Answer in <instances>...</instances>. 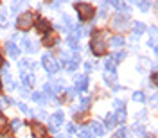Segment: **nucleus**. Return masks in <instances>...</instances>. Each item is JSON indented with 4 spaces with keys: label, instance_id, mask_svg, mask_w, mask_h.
Instances as JSON below:
<instances>
[{
    "label": "nucleus",
    "instance_id": "58836bf2",
    "mask_svg": "<svg viewBox=\"0 0 158 138\" xmlns=\"http://www.w3.org/2000/svg\"><path fill=\"white\" fill-rule=\"evenodd\" d=\"M20 93H22V95H23V97H27V95H29V88H27V86H22Z\"/></svg>",
    "mask_w": 158,
    "mask_h": 138
},
{
    "label": "nucleus",
    "instance_id": "a878e982",
    "mask_svg": "<svg viewBox=\"0 0 158 138\" xmlns=\"http://www.w3.org/2000/svg\"><path fill=\"white\" fill-rule=\"evenodd\" d=\"M104 81L108 83V85H115L117 77H115V72H110L108 75H104Z\"/></svg>",
    "mask_w": 158,
    "mask_h": 138
},
{
    "label": "nucleus",
    "instance_id": "20e7f679",
    "mask_svg": "<svg viewBox=\"0 0 158 138\" xmlns=\"http://www.w3.org/2000/svg\"><path fill=\"white\" fill-rule=\"evenodd\" d=\"M32 23H34V14H32V13H23V14H20V16H18V22H16L18 29H22V31L31 29Z\"/></svg>",
    "mask_w": 158,
    "mask_h": 138
},
{
    "label": "nucleus",
    "instance_id": "4be33fe9",
    "mask_svg": "<svg viewBox=\"0 0 158 138\" xmlns=\"http://www.w3.org/2000/svg\"><path fill=\"white\" fill-rule=\"evenodd\" d=\"M29 68H34V63H31V59H23V61H20V70H29Z\"/></svg>",
    "mask_w": 158,
    "mask_h": 138
},
{
    "label": "nucleus",
    "instance_id": "cd10ccee",
    "mask_svg": "<svg viewBox=\"0 0 158 138\" xmlns=\"http://www.w3.org/2000/svg\"><path fill=\"white\" fill-rule=\"evenodd\" d=\"M138 7H140V11H148L149 9V0H137Z\"/></svg>",
    "mask_w": 158,
    "mask_h": 138
},
{
    "label": "nucleus",
    "instance_id": "423d86ee",
    "mask_svg": "<svg viewBox=\"0 0 158 138\" xmlns=\"http://www.w3.org/2000/svg\"><path fill=\"white\" fill-rule=\"evenodd\" d=\"M86 88H88V77H86V75L77 77V79H75V88L74 90L81 93V92H86Z\"/></svg>",
    "mask_w": 158,
    "mask_h": 138
},
{
    "label": "nucleus",
    "instance_id": "f3484780",
    "mask_svg": "<svg viewBox=\"0 0 158 138\" xmlns=\"http://www.w3.org/2000/svg\"><path fill=\"white\" fill-rule=\"evenodd\" d=\"M146 31V25H144V23H133V34H135V36H140V34H142V32Z\"/></svg>",
    "mask_w": 158,
    "mask_h": 138
},
{
    "label": "nucleus",
    "instance_id": "37998d69",
    "mask_svg": "<svg viewBox=\"0 0 158 138\" xmlns=\"http://www.w3.org/2000/svg\"><path fill=\"white\" fill-rule=\"evenodd\" d=\"M84 70H86V72H90V70H92V65L86 63V65H84Z\"/></svg>",
    "mask_w": 158,
    "mask_h": 138
},
{
    "label": "nucleus",
    "instance_id": "1a4fd4ad",
    "mask_svg": "<svg viewBox=\"0 0 158 138\" xmlns=\"http://www.w3.org/2000/svg\"><path fill=\"white\" fill-rule=\"evenodd\" d=\"M128 23H129V20L126 16H122V14H117L113 18V27H117V29H126Z\"/></svg>",
    "mask_w": 158,
    "mask_h": 138
},
{
    "label": "nucleus",
    "instance_id": "412c9836",
    "mask_svg": "<svg viewBox=\"0 0 158 138\" xmlns=\"http://www.w3.org/2000/svg\"><path fill=\"white\" fill-rule=\"evenodd\" d=\"M61 20H63V25L67 27V32L70 34V29H72V20H70V16H68V14H63Z\"/></svg>",
    "mask_w": 158,
    "mask_h": 138
},
{
    "label": "nucleus",
    "instance_id": "393cba45",
    "mask_svg": "<svg viewBox=\"0 0 158 138\" xmlns=\"http://www.w3.org/2000/svg\"><path fill=\"white\" fill-rule=\"evenodd\" d=\"M115 118H113V115H108V117H106V128L108 129H113L115 128Z\"/></svg>",
    "mask_w": 158,
    "mask_h": 138
},
{
    "label": "nucleus",
    "instance_id": "2f4dec72",
    "mask_svg": "<svg viewBox=\"0 0 158 138\" xmlns=\"http://www.w3.org/2000/svg\"><path fill=\"white\" fill-rule=\"evenodd\" d=\"M88 106H90V99L88 97H83L81 102H79V109H86Z\"/></svg>",
    "mask_w": 158,
    "mask_h": 138
},
{
    "label": "nucleus",
    "instance_id": "49530a36",
    "mask_svg": "<svg viewBox=\"0 0 158 138\" xmlns=\"http://www.w3.org/2000/svg\"><path fill=\"white\" fill-rule=\"evenodd\" d=\"M61 138H70V136H61Z\"/></svg>",
    "mask_w": 158,
    "mask_h": 138
},
{
    "label": "nucleus",
    "instance_id": "c85d7f7f",
    "mask_svg": "<svg viewBox=\"0 0 158 138\" xmlns=\"http://www.w3.org/2000/svg\"><path fill=\"white\" fill-rule=\"evenodd\" d=\"M133 131H135V135H140V136H144V135H146V129H144V126H138V124H135V126H133Z\"/></svg>",
    "mask_w": 158,
    "mask_h": 138
},
{
    "label": "nucleus",
    "instance_id": "e433bc0d",
    "mask_svg": "<svg viewBox=\"0 0 158 138\" xmlns=\"http://www.w3.org/2000/svg\"><path fill=\"white\" fill-rule=\"evenodd\" d=\"M113 106H115L117 109H124V101H119V99H117L115 102H113Z\"/></svg>",
    "mask_w": 158,
    "mask_h": 138
},
{
    "label": "nucleus",
    "instance_id": "dca6fc26",
    "mask_svg": "<svg viewBox=\"0 0 158 138\" xmlns=\"http://www.w3.org/2000/svg\"><path fill=\"white\" fill-rule=\"evenodd\" d=\"M92 131H94L97 136H103V135H104V128H103V124H99V122H92Z\"/></svg>",
    "mask_w": 158,
    "mask_h": 138
},
{
    "label": "nucleus",
    "instance_id": "ea45409f",
    "mask_svg": "<svg viewBox=\"0 0 158 138\" xmlns=\"http://www.w3.org/2000/svg\"><path fill=\"white\" fill-rule=\"evenodd\" d=\"M67 131H68V133H74L75 126H74V124H67Z\"/></svg>",
    "mask_w": 158,
    "mask_h": 138
},
{
    "label": "nucleus",
    "instance_id": "2eb2a0df",
    "mask_svg": "<svg viewBox=\"0 0 158 138\" xmlns=\"http://www.w3.org/2000/svg\"><path fill=\"white\" fill-rule=\"evenodd\" d=\"M51 88H52V93L56 95V93H61L65 90V83L63 81H56L54 85H51Z\"/></svg>",
    "mask_w": 158,
    "mask_h": 138
},
{
    "label": "nucleus",
    "instance_id": "aec40b11",
    "mask_svg": "<svg viewBox=\"0 0 158 138\" xmlns=\"http://www.w3.org/2000/svg\"><path fill=\"white\" fill-rule=\"evenodd\" d=\"M110 43H111L113 47H124V38H122V36H113V38L110 40Z\"/></svg>",
    "mask_w": 158,
    "mask_h": 138
},
{
    "label": "nucleus",
    "instance_id": "bb28decb",
    "mask_svg": "<svg viewBox=\"0 0 158 138\" xmlns=\"http://www.w3.org/2000/svg\"><path fill=\"white\" fill-rule=\"evenodd\" d=\"M79 136H81V138H92V131H90L88 128L79 129Z\"/></svg>",
    "mask_w": 158,
    "mask_h": 138
},
{
    "label": "nucleus",
    "instance_id": "c03bdc74",
    "mask_svg": "<svg viewBox=\"0 0 158 138\" xmlns=\"http://www.w3.org/2000/svg\"><path fill=\"white\" fill-rule=\"evenodd\" d=\"M4 66V59H2V56H0V68Z\"/></svg>",
    "mask_w": 158,
    "mask_h": 138
},
{
    "label": "nucleus",
    "instance_id": "f704fd0d",
    "mask_svg": "<svg viewBox=\"0 0 158 138\" xmlns=\"http://www.w3.org/2000/svg\"><path fill=\"white\" fill-rule=\"evenodd\" d=\"M6 128H7V118L0 113V131H4Z\"/></svg>",
    "mask_w": 158,
    "mask_h": 138
},
{
    "label": "nucleus",
    "instance_id": "39448f33",
    "mask_svg": "<svg viewBox=\"0 0 158 138\" xmlns=\"http://www.w3.org/2000/svg\"><path fill=\"white\" fill-rule=\"evenodd\" d=\"M63 126V113L61 111H56L51 118V131L52 133H58V129Z\"/></svg>",
    "mask_w": 158,
    "mask_h": 138
},
{
    "label": "nucleus",
    "instance_id": "f03ea898",
    "mask_svg": "<svg viewBox=\"0 0 158 138\" xmlns=\"http://www.w3.org/2000/svg\"><path fill=\"white\" fill-rule=\"evenodd\" d=\"M42 65H43V68L47 70V74H58V70H59V63L54 59L51 54H45L42 57Z\"/></svg>",
    "mask_w": 158,
    "mask_h": 138
},
{
    "label": "nucleus",
    "instance_id": "6ab92c4d",
    "mask_svg": "<svg viewBox=\"0 0 158 138\" xmlns=\"http://www.w3.org/2000/svg\"><path fill=\"white\" fill-rule=\"evenodd\" d=\"M113 118H115V122H124L126 120V109H117Z\"/></svg>",
    "mask_w": 158,
    "mask_h": 138
},
{
    "label": "nucleus",
    "instance_id": "7c9ffc66",
    "mask_svg": "<svg viewBox=\"0 0 158 138\" xmlns=\"http://www.w3.org/2000/svg\"><path fill=\"white\" fill-rule=\"evenodd\" d=\"M144 99H146V97H144L142 92H135V93H133V101H135V102H144Z\"/></svg>",
    "mask_w": 158,
    "mask_h": 138
},
{
    "label": "nucleus",
    "instance_id": "f257e3e1",
    "mask_svg": "<svg viewBox=\"0 0 158 138\" xmlns=\"http://www.w3.org/2000/svg\"><path fill=\"white\" fill-rule=\"evenodd\" d=\"M92 52L95 56H104L106 54V43L103 40V34L101 32H97L94 36V40H92Z\"/></svg>",
    "mask_w": 158,
    "mask_h": 138
},
{
    "label": "nucleus",
    "instance_id": "4468645a",
    "mask_svg": "<svg viewBox=\"0 0 158 138\" xmlns=\"http://www.w3.org/2000/svg\"><path fill=\"white\" fill-rule=\"evenodd\" d=\"M22 45H23V49H25V52H29V54H32V52H36V45L31 41V40H27V38H23V41H22Z\"/></svg>",
    "mask_w": 158,
    "mask_h": 138
},
{
    "label": "nucleus",
    "instance_id": "a18cd8bd",
    "mask_svg": "<svg viewBox=\"0 0 158 138\" xmlns=\"http://www.w3.org/2000/svg\"><path fill=\"white\" fill-rule=\"evenodd\" d=\"M0 138H11L9 135H0Z\"/></svg>",
    "mask_w": 158,
    "mask_h": 138
},
{
    "label": "nucleus",
    "instance_id": "6e6552de",
    "mask_svg": "<svg viewBox=\"0 0 158 138\" xmlns=\"http://www.w3.org/2000/svg\"><path fill=\"white\" fill-rule=\"evenodd\" d=\"M36 29H38V32H43V34H45V32H49L51 29H52V23L47 20V18H40V20H38V25H36Z\"/></svg>",
    "mask_w": 158,
    "mask_h": 138
},
{
    "label": "nucleus",
    "instance_id": "9b49d317",
    "mask_svg": "<svg viewBox=\"0 0 158 138\" xmlns=\"http://www.w3.org/2000/svg\"><path fill=\"white\" fill-rule=\"evenodd\" d=\"M22 83H23V86H32L34 85V74H31V72H23L22 74Z\"/></svg>",
    "mask_w": 158,
    "mask_h": 138
},
{
    "label": "nucleus",
    "instance_id": "b1692460",
    "mask_svg": "<svg viewBox=\"0 0 158 138\" xmlns=\"http://www.w3.org/2000/svg\"><path fill=\"white\" fill-rule=\"evenodd\" d=\"M104 66H106L108 72H115V61H113V57H110V59L104 63Z\"/></svg>",
    "mask_w": 158,
    "mask_h": 138
},
{
    "label": "nucleus",
    "instance_id": "f8f14e48",
    "mask_svg": "<svg viewBox=\"0 0 158 138\" xmlns=\"http://www.w3.org/2000/svg\"><path fill=\"white\" fill-rule=\"evenodd\" d=\"M113 6H115L119 11H124V13H129V6L126 4V0H110Z\"/></svg>",
    "mask_w": 158,
    "mask_h": 138
},
{
    "label": "nucleus",
    "instance_id": "473e14b6",
    "mask_svg": "<svg viewBox=\"0 0 158 138\" xmlns=\"http://www.w3.org/2000/svg\"><path fill=\"white\" fill-rule=\"evenodd\" d=\"M11 128H13V131H18V129L22 128V120H18V118H14V120L11 122Z\"/></svg>",
    "mask_w": 158,
    "mask_h": 138
},
{
    "label": "nucleus",
    "instance_id": "c756f323",
    "mask_svg": "<svg viewBox=\"0 0 158 138\" xmlns=\"http://www.w3.org/2000/svg\"><path fill=\"white\" fill-rule=\"evenodd\" d=\"M22 6H23V2H22V0H16V2H13V7H11V11H13V13H18V11L22 9Z\"/></svg>",
    "mask_w": 158,
    "mask_h": 138
},
{
    "label": "nucleus",
    "instance_id": "a211bd4d",
    "mask_svg": "<svg viewBox=\"0 0 158 138\" xmlns=\"http://www.w3.org/2000/svg\"><path fill=\"white\" fill-rule=\"evenodd\" d=\"M32 101H34V102H38V104H45V102H47V99H45V95H43V93H40V92H36V93H32Z\"/></svg>",
    "mask_w": 158,
    "mask_h": 138
},
{
    "label": "nucleus",
    "instance_id": "79ce46f5",
    "mask_svg": "<svg viewBox=\"0 0 158 138\" xmlns=\"http://www.w3.org/2000/svg\"><path fill=\"white\" fill-rule=\"evenodd\" d=\"M146 117H148V111H140V118L146 120Z\"/></svg>",
    "mask_w": 158,
    "mask_h": 138
},
{
    "label": "nucleus",
    "instance_id": "5701e85b",
    "mask_svg": "<svg viewBox=\"0 0 158 138\" xmlns=\"http://www.w3.org/2000/svg\"><path fill=\"white\" fill-rule=\"evenodd\" d=\"M7 25V11L6 9H0V27Z\"/></svg>",
    "mask_w": 158,
    "mask_h": 138
},
{
    "label": "nucleus",
    "instance_id": "9d476101",
    "mask_svg": "<svg viewBox=\"0 0 158 138\" xmlns=\"http://www.w3.org/2000/svg\"><path fill=\"white\" fill-rule=\"evenodd\" d=\"M6 52L9 54V57H18L20 56V49L14 43H6Z\"/></svg>",
    "mask_w": 158,
    "mask_h": 138
},
{
    "label": "nucleus",
    "instance_id": "7ed1b4c3",
    "mask_svg": "<svg viewBox=\"0 0 158 138\" xmlns=\"http://www.w3.org/2000/svg\"><path fill=\"white\" fill-rule=\"evenodd\" d=\"M75 9L79 13L81 20H90V18H94V14H95V7L92 4H75Z\"/></svg>",
    "mask_w": 158,
    "mask_h": 138
},
{
    "label": "nucleus",
    "instance_id": "a19ab883",
    "mask_svg": "<svg viewBox=\"0 0 158 138\" xmlns=\"http://www.w3.org/2000/svg\"><path fill=\"white\" fill-rule=\"evenodd\" d=\"M20 109L23 111V113H29V108L25 106V104H20Z\"/></svg>",
    "mask_w": 158,
    "mask_h": 138
},
{
    "label": "nucleus",
    "instance_id": "4c0bfd02",
    "mask_svg": "<svg viewBox=\"0 0 158 138\" xmlns=\"http://www.w3.org/2000/svg\"><path fill=\"white\" fill-rule=\"evenodd\" d=\"M11 104H13V99H9V97L2 99V106H11Z\"/></svg>",
    "mask_w": 158,
    "mask_h": 138
},
{
    "label": "nucleus",
    "instance_id": "ddd939ff",
    "mask_svg": "<svg viewBox=\"0 0 158 138\" xmlns=\"http://www.w3.org/2000/svg\"><path fill=\"white\" fill-rule=\"evenodd\" d=\"M32 133L36 138H45V128L42 124H32Z\"/></svg>",
    "mask_w": 158,
    "mask_h": 138
},
{
    "label": "nucleus",
    "instance_id": "72a5a7b5",
    "mask_svg": "<svg viewBox=\"0 0 158 138\" xmlns=\"http://www.w3.org/2000/svg\"><path fill=\"white\" fill-rule=\"evenodd\" d=\"M115 138H128L126 128H120V129H119V131H117V135H115Z\"/></svg>",
    "mask_w": 158,
    "mask_h": 138
},
{
    "label": "nucleus",
    "instance_id": "0eeeda50",
    "mask_svg": "<svg viewBox=\"0 0 158 138\" xmlns=\"http://www.w3.org/2000/svg\"><path fill=\"white\" fill-rule=\"evenodd\" d=\"M42 43L45 45V47H51V45H56L58 43V34L52 31H49V32H45V38L42 40Z\"/></svg>",
    "mask_w": 158,
    "mask_h": 138
},
{
    "label": "nucleus",
    "instance_id": "c9c22d12",
    "mask_svg": "<svg viewBox=\"0 0 158 138\" xmlns=\"http://www.w3.org/2000/svg\"><path fill=\"white\" fill-rule=\"evenodd\" d=\"M124 57H126V52H119V54H115V56H113V61H115V63H119V61H122Z\"/></svg>",
    "mask_w": 158,
    "mask_h": 138
}]
</instances>
